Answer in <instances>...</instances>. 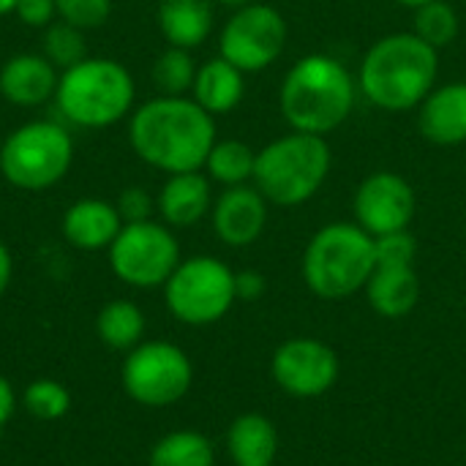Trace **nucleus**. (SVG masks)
I'll list each match as a JSON object with an SVG mask.
<instances>
[{"label":"nucleus","instance_id":"f257e3e1","mask_svg":"<svg viewBox=\"0 0 466 466\" xmlns=\"http://www.w3.org/2000/svg\"><path fill=\"white\" fill-rule=\"evenodd\" d=\"M216 139V117L191 96H156L128 115L131 150L164 175L202 169Z\"/></svg>","mask_w":466,"mask_h":466},{"label":"nucleus","instance_id":"f03ea898","mask_svg":"<svg viewBox=\"0 0 466 466\" xmlns=\"http://www.w3.org/2000/svg\"><path fill=\"white\" fill-rule=\"evenodd\" d=\"M437 76L440 49L412 30L388 33L366 49L358 66V90L382 112H412L437 87Z\"/></svg>","mask_w":466,"mask_h":466},{"label":"nucleus","instance_id":"7ed1b4c3","mask_svg":"<svg viewBox=\"0 0 466 466\" xmlns=\"http://www.w3.org/2000/svg\"><path fill=\"white\" fill-rule=\"evenodd\" d=\"M358 93V76L339 57L311 52L284 74L279 109L292 131L328 137L347 123Z\"/></svg>","mask_w":466,"mask_h":466},{"label":"nucleus","instance_id":"20e7f679","mask_svg":"<svg viewBox=\"0 0 466 466\" xmlns=\"http://www.w3.org/2000/svg\"><path fill=\"white\" fill-rule=\"evenodd\" d=\"M52 104L66 126L101 131L128 120L137 106V82L120 60L87 55L60 71Z\"/></svg>","mask_w":466,"mask_h":466},{"label":"nucleus","instance_id":"39448f33","mask_svg":"<svg viewBox=\"0 0 466 466\" xmlns=\"http://www.w3.org/2000/svg\"><path fill=\"white\" fill-rule=\"evenodd\" d=\"M333 167L328 137L289 131L257 150V191L276 208H300L319 194Z\"/></svg>","mask_w":466,"mask_h":466},{"label":"nucleus","instance_id":"423d86ee","mask_svg":"<svg viewBox=\"0 0 466 466\" xmlns=\"http://www.w3.org/2000/svg\"><path fill=\"white\" fill-rule=\"evenodd\" d=\"M377 268L374 238L355 221H333L311 235L303 251L300 273L311 295L322 300H347L366 289Z\"/></svg>","mask_w":466,"mask_h":466},{"label":"nucleus","instance_id":"0eeeda50","mask_svg":"<svg viewBox=\"0 0 466 466\" xmlns=\"http://www.w3.org/2000/svg\"><path fill=\"white\" fill-rule=\"evenodd\" d=\"M74 137L66 123L27 120L0 145V177L27 194L57 186L74 164Z\"/></svg>","mask_w":466,"mask_h":466},{"label":"nucleus","instance_id":"6e6552de","mask_svg":"<svg viewBox=\"0 0 466 466\" xmlns=\"http://www.w3.org/2000/svg\"><path fill=\"white\" fill-rule=\"evenodd\" d=\"M161 289L169 314L191 328L221 322L238 303L235 270L224 259L208 254L180 259Z\"/></svg>","mask_w":466,"mask_h":466},{"label":"nucleus","instance_id":"1a4fd4ad","mask_svg":"<svg viewBox=\"0 0 466 466\" xmlns=\"http://www.w3.org/2000/svg\"><path fill=\"white\" fill-rule=\"evenodd\" d=\"M120 382L131 401L147 410L177 404L194 385V363L172 341L150 339L126 352Z\"/></svg>","mask_w":466,"mask_h":466},{"label":"nucleus","instance_id":"9d476101","mask_svg":"<svg viewBox=\"0 0 466 466\" xmlns=\"http://www.w3.org/2000/svg\"><path fill=\"white\" fill-rule=\"evenodd\" d=\"M106 257L115 279L134 289L164 287L183 259L172 227L156 218L123 224L117 238L106 248Z\"/></svg>","mask_w":466,"mask_h":466},{"label":"nucleus","instance_id":"9b49d317","mask_svg":"<svg viewBox=\"0 0 466 466\" xmlns=\"http://www.w3.org/2000/svg\"><path fill=\"white\" fill-rule=\"evenodd\" d=\"M289 25L270 3H248L229 14L218 33V55L243 74L270 68L287 49Z\"/></svg>","mask_w":466,"mask_h":466},{"label":"nucleus","instance_id":"f8f14e48","mask_svg":"<svg viewBox=\"0 0 466 466\" xmlns=\"http://www.w3.org/2000/svg\"><path fill=\"white\" fill-rule=\"evenodd\" d=\"M339 355L330 344L295 336L276 347L270 358L273 382L292 399H319L339 382Z\"/></svg>","mask_w":466,"mask_h":466},{"label":"nucleus","instance_id":"ddd939ff","mask_svg":"<svg viewBox=\"0 0 466 466\" xmlns=\"http://www.w3.org/2000/svg\"><path fill=\"white\" fill-rule=\"evenodd\" d=\"M418 213V197L412 183L390 169L366 175L352 194V218L371 238L410 229Z\"/></svg>","mask_w":466,"mask_h":466},{"label":"nucleus","instance_id":"4468645a","mask_svg":"<svg viewBox=\"0 0 466 466\" xmlns=\"http://www.w3.org/2000/svg\"><path fill=\"white\" fill-rule=\"evenodd\" d=\"M270 202L257 191L254 183L224 188L213 199L210 224L216 238L229 248H246L257 243L268 227Z\"/></svg>","mask_w":466,"mask_h":466},{"label":"nucleus","instance_id":"2eb2a0df","mask_svg":"<svg viewBox=\"0 0 466 466\" xmlns=\"http://www.w3.org/2000/svg\"><path fill=\"white\" fill-rule=\"evenodd\" d=\"M60 71L41 52H16L0 66V98L19 109H38L55 98Z\"/></svg>","mask_w":466,"mask_h":466},{"label":"nucleus","instance_id":"dca6fc26","mask_svg":"<svg viewBox=\"0 0 466 466\" xmlns=\"http://www.w3.org/2000/svg\"><path fill=\"white\" fill-rule=\"evenodd\" d=\"M213 180L197 169V172H177L167 175L156 194V213L158 221H164L172 229H188L199 224L213 210Z\"/></svg>","mask_w":466,"mask_h":466},{"label":"nucleus","instance_id":"f3484780","mask_svg":"<svg viewBox=\"0 0 466 466\" xmlns=\"http://www.w3.org/2000/svg\"><path fill=\"white\" fill-rule=\"evenodd\" d=\"M120 229L123 218L115 202L101 197H82L71 202L60 218L63 240L76 251H106Z\"/></svg>","mask_w":466,"mask_h":466},{"label":"nucleus","instance_id":"a211bd4d","mask_svg":"<svg viewBox=\"0 0 466 466\" xmlns=\"http://www.w3.org/2000/svg\"><path fill=\"white\" fill-rule=\"evenodd\" d=\"M418 128L423 139L440 147L466 142V79L437 85L418 106Z\"/></svg>","mask_w":466,"mask_h":466},{"label":"nucleus","instance_id":"6ab92c4d","mask_svg":"<svg viewBox=\"0 0 466 466\" xmlns=\"http://www.w3.org/2000/svg\"><path fill=\"white\" fill-rule=\"evenodd\" d=\"M363 292L374 314L385 319H401L418 309L423 287L415 265H377Z\"/></svg>","mask_w":466,"mask_h":466},{"label":"nucleus","instance_id":"aec40b11","mask_svg":"<svg viewBox=\"0 0 466 466\" xmlns=\"http://www.w3.org/2000/svg\"><path fill=\"white\" fill-rule=\"evenodd\" d=\"M188 96L213 117L229 115L240 106V101L246 96V74L238 66H232L229 60H224L221 55H216L205 63H199L194 87Z\"/></svg>","mask_w":466,"mask_h":466},{"label":"nucleus","instance_id":"412c9836","mask_svg":"<svg viewBox=\"0 0 466 466\" xmlns=\"http://www.w3.org/2000/svg\"><path fill=\"white\" fill-rule=\"evenodd\" d=\"M158 30L167 46L197 49L202 46L216 25V3L213 0H161L158 3Z\"/></svg>","mask_w":466,"mask_h":466},{"label":"nucleus","instance_id":"4be33fe9","mask_svg":"<svg viewBox=\"0 0 466 466\" xmlns=\"http://www.w3.org/2000/svg\"><path fill=\"white\" fill-rule=\"evenodd\" d=\"M227 453L235 466H273L279 456V431L259 412L238 415L227 429Z\"/></svg>","mask_w":466,"mask_h":466},{"label":"nucleus","instance_id":"5701e85b","mask_svg":"<svg viewBox=\"0 0 466 466\" xmlns=\"http://www.w3.org/2000/svg\"><path fill=\"white\" fill-rule=\"evenodd\" d=\"M145 330H147L145 311L134 300H126V298L109 300L96 314V336L109 350L131 352L134 347L145 341Z\"/></svg>","mask_w":466,"mask_h":466},{"label":"nucleus","instance_id":"b1692460","mask_svg":"<svg viewBox=\"0 0 466 466\" xmlns=\"http://www.w3.org/2000/svg\"><path fill=\"white\" fill-rule=\"evenodd\" d=\"M254 164H257V150L243 142V139H216V145L208 153V161L202 167V172L224 186H246L254 177Z\"/></svg>","mask_w":466,"mask_h":466},{"label":"nucleus","instance_id":"393cba45","mask_svg":"<svg viewBox=\"0 0 466 466\" xmlns=\"http://www.w3.org/2000/svg\"><path fill=\"white\" fill-rule=\"evenodd\" d=\"M147 466H216V448L199 431H169L150 448Z\"/></svg>","mask_w":466,"mask_h":466},{"label":"nucleus","instance_id":"a878e982","mask_svg":"<svg viewBox=\"0 0 466 466\" xmlns=\"http://www.w3.org/2000/svg\"><path fill=\"white\" fill-rule=\"evenodd\" d=\"M197 68L199 63L194 60L191 49L167 46L153 63V82L158 87V96H188Z\"/></svg>","mask_w":466,"mask_h":466},{"label":"nucleus","instance_id":"bb28decb","mask_svg":"<svg viewBox=\"0 0 466 466\" xmlns=\"http://www.w3.org/2000/svg\"><path fill=\"white\" fill-rule=\"evenodd\" d=\"M459 30H461L459 11L448 0H431V3H426L420 8H415L412 33L420 35L434 49L451 46L459 38Z\"/></svg>","mask_w":466,"mask_h":466},{"label":"nucleus","instance_id":"cd10ccee","mask_svg":"<svg viewBox=\"0 0 466 466\" xmlns=\"http://www.w3.org/2000/svg\"><path fill=\"white\" fill-rule=\"evenodd\" d=\"M41 55L57 68L66 71L71 66H76L79 60L87 57V41H85V30L55 19L49 27L41 30Z\"/></svg>","mask_w":466,"mask_h":466},{"label":"nucleus","instance_id":"c85d7f7f","mask_svg":"<svg viewBox=\"0 0 466 466\" xmlns=\"http://www.w3.org/2000/svg\"><path fill=\"white\" fill-rule=\"evenodd\" d=\"M22 407L35 420H60L71 410V393L63 382L41 377L33 380L22 393Z\"/></svg>","mask_w":466,"mask_h":466},{"label":"nucleus","instance_id":"c756f323","mask_svg":"<svg viewBox=\"0 0 466 466\" xmlns=\"http://www.w3.org/2000/svg\"><path fill=\"white\" fill-rule=\"evenodd\" d=\"M55 8H57V19L87 33V30L106 25V19L112 16L115 0H55Z\"/></svg>","mask_w":466,"mask_h":466},{"label":"nucleus","instance_id":"7c9ffc66","mask_svg":"<svg viewBox=\"0 0 466 466\" xmlns=\"http://www.w3.org/2000/svg\"><path fill=\"white\" fill-rule=\"evenodd\" d=\"M374 254H377V265H415L418 240L410 229L388 232L374 238Z\"/></svg>","mask_w":466,"mask_h":466},{"label":"nucleus","instance_id":"2f4dec72","mask_svg":"<svg viewBox=\"0 0 466 466\" xmlns=\"http://www.w3.org/2000/svg\"><path fill=\"white\" fill-rule=\"evenodd\" d=\"M115 208L123 218V224H137V221H150L156 213V197L142 188V186H128L117 194Z\"/></svg>","mask_w":466,"mask_h":466},{"label":"nucleus","instance_id":"473e14b6","mask_svg":"<svg viewBox=\"0 0 466 466\" xmlns=\"http://www.w3.org/2000/svg\"><path fill=\"white\" fill-rule=\"evenodd\" d=\"M14 16L33 30H44L57 19V8L55 0H16Z\"/></svg>","mask_w":466,"mask_h":466},{"label":"nucleus","instance_id":"72a5a7b5","mask_svg":"<svg viewBox=\"0 0 466 466\" xmlns=\"http://www.w3.org/2000/svg\"><path fill=\"white\" fill-rule=\"evenodd\" d=\"M265 289H268V279L259 270L235 273V295H238V300L254 303V300H259L265 295Z\"/></svg>","mask_w":466,"mask_h":466},{"label":"nucleus","instance_id":"f704fd0d","mask_svg":"<svg viewBox=\"0 0 466 466\" xmlns=\"http://www.w3.org/2000/svg\"><path fill=\"white\" fill-rule=\"evenodd\" d=\"M14 412H16V390H14V385L0 374V431L11 423Z\"/></svg>","mask_w":466,"mask_h":466},{"label":"nucleus","instance_id":"c9c22d12","mask_svg":"<svg viewBox=\"0 0 466 466\" xmlns=\"http://www.w3.org/2000/svg\"><path fill=\"white\" fill-rule=\"evenodd\" d=\"M11 279H14V257H11L8 246L0 240V298L5 295Z\"/></svg>","mask_w":466,"mask_h":466},{"label":"nucleus","instance_id":"e433bc0d","mask_svg":"<svg viewBox=\"0 0 466 466\" xmlns=\"http://www.w3.org/2000/svg\"><path fill=\"white\" fill-rule=\"evenodd\" d=\"M213 3L229 8V11H238V8H243V5H248V3H254V0H213Z\"/></svg>","mask_w":466,"mask_h":466},{"label":"nucleus","instance_id":"4c0bfd02","mask_svg":"<svg viewBox=\"0 0 466 466\" xmlns=\"http://www.w3.org/2000/svg\"><path fill=\"white\" fill-rule=\"evenodd\" d=\"M14 8H16V0H0V16L14 14Z\"/></svg>","mask_w":466,"mask_h":466},{"label":"nucleus","instance_id":"58836bf2","mask_svg":"<svg viewBox=\"0 0 466 466\" xmlns=\"http://www.w3.org/2000/svg\"><path fill=\"white\" fill-rule=\"evenodd\" d=\"M396 3H401V5H407V8H420V5H426V3H431V0H396Z\"/></svg>","mask_w":466,"mask_h":466}]
</instances>
